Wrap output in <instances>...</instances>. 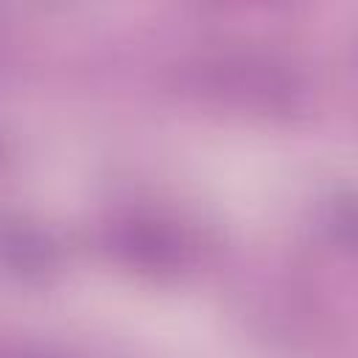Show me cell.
I'll list each match as a JSON object with an SVG mask.
<instances>
[{"label": "cell", "instance_id": "1", "mask_svg": "<svg viewBox=\"0 0 358 358\" xmlns=\"http://www.w3.org/2000/svg\"><path fill=\"white\" fill-rule=\"evenodd\" d=\"M336 229H338V235L341 238H347L350 243H355L358 246V204H347V207H341L338 213H336Z\"/></svg>", "mask_w": 358, "mask_h": 358}]
</instances>
